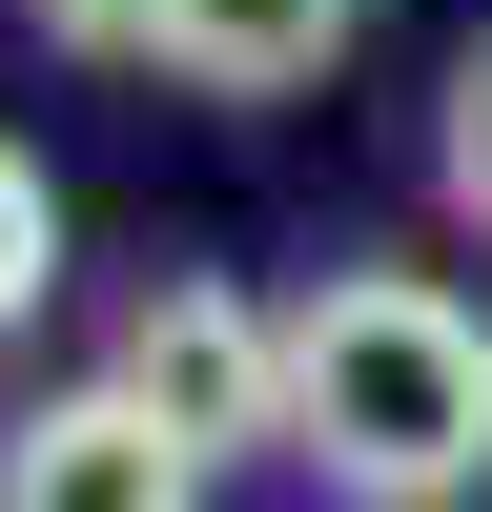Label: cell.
I'll use <instances>...</instances> for the list:
<instances>
[{
	"label": "cell",
	"instance_id": "6da1fadb",
	"mask_svg": "<svg viewBox=\"0 0 492 512\" xmlns=\"http://www.w3.org/2000/svg\"><path fill=\"white\" fill-rule=\"evenodd\" d=\"M287 472H328L349 512L492 492V308L451 267H328L287 308Z\"/></svg>",
	"mask_w": 492,
	"mask_h": 512
},
{
	"label": "cell",
	"instance_id": "5b68a950",
	"mask_svg": "<svg viewBox=\"0 0 492 512\" xmlns=\"http://www.w3.org/2000/svg\"><path fill=\"white\" fill-rule=\"evenodd\" d=\"M431 205H451V226L492 246V41H472V62L431 82Z\"/></svg>",
	"mask_w": 492,
	"mask_h": 512
},
{
	"label": "cell",
	"instance_id": "52a82bcc",
	"mask_svg": "<svg viewBox=\"0 0 492 512\" xmlns=\"http://www.w3.org/2000/svg\"><path fill=\"white\" fill-rule=\"evenodd\" d=\"M41 41H62V62H164V21H185V0H21Z\"/></svg>",
	"mask_w": 492,
	"mask_h": 512
},
{
	"label": "cell",
	"instance_id": "8992f818",
	"mask_svg": "<svg viewBox=\"0 0 492 512\" xmlns=\"http://www.w3.org/2000/svg\"><path fill=\"white\" fill-rule=\"evenodd\" d=\"M41 287H62V185L41 144H0V328H41Z\"/></svg>",
	"mask_w": 492,
	"mask_h": 512
},
{
	"label": "cell",
	"instance_id": "277c9868",
	"mask_svg": "<svg viewBox=\"0 0 492 512\" xmlns=\"http://www.w3.org/2000/svg\"><path fill=\"white\" fill-rule=\"evenodd\" d=\"M349 21L369 0H185V21H164V82H185V103H308V82L349 62Z\"/></svg>",
	"mask_w": 492,
	"mask_h": 512
},
{
	"label": "cell",
	"instance_id": "7a4b0ae2",
	"mask_svg": "<svg viewBox=\"0 0 492 512\" xmlns=\"http://www.w3.org/2000/svg\"><path fill=\"white\" fill-rule=\"evenodd\" d=\"M123 390L164 410V431L205 451V472H246V451H287V308H246L226 267H164L144 308H123Z\"/></svg>",
	"mask_w": 492,
	"mask_h": 512
},
{
	"label": "cell",
	"instance_id": "3957f363",
	"mask_svg": "<svg viewBox=\"0 0 492 512\" xmlns=\"http://www.w3.org/2000/svg\"><path fill=\"white\" fill-rule=\"evenodd\" d=\"M205 492L226 472H205L123 369H82V390H41L21 431H0V512H205Z\"/></svg>",
	"mask_w": 492,
	"mask_h": 512
}]
</instances>
